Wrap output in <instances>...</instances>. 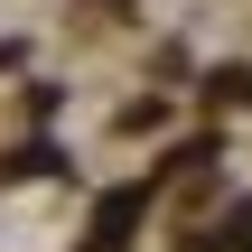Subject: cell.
<instances>
[{"instance_id":"1","label":"cell","mask_w":252,"mask_h":252,"mask_svg":"<svg viewBox=\"0 0 252 252\" xmlns=\"http://www.w3.org/2000/svg\"><path fill=\"white\" fill-rule=\"evenodd\" d=\"M131 224H140V196H103V215H94V252H122Z\"/></svg>"},{"instance_id":"2","label":"cell","mask_w":252,"mask_h":252,"mask_svg":"<svg viewBox=\"0 0 252 252\" xmlns=\"http://www.w3.org/2000/svg\"><path fill=\"white\" fill-rule=\"evenodd\" d=\"M215 252H252V206L234 215V224H224V234H215Z\"/></svg>"}]
</instances>
